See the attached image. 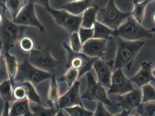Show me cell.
Returning <instances> with one entry per match:
<instances>
[{
	"instance_id": "obj_50",
	"label": "cell",
	"mask_w": 155,
	"mask_h": 116,
	"mask_svg": "<svg viewBox=\"0 0 155 116\" xmlns=\"http://www.w3.org/2000/svg\"><path fill=\"white\" fill-rule=\"evenodd\" d=\"M1 2H1V0H0V3H1Z\"/></svg>"
},
{
	"instance_id": "obj_17",
	"label": "cell",
	"mask_w": 155,
	"mask_h": 116,
	"mask_svg": "<svg viewBox=\"0 0 155 116\" xmlns=\"http://www.w3.org/2000/svg\"><path fill=\"white\" fill-rule=\"evenodd\" d=\"M92 4V0L72 1L63 5L61 8L74 15H81L87 8L94 5Z\"/></svg>"
},
{
	"instance_id": "obj_3",
	"label": "cell",
	"mask_w": 155,
	"mask_h": 116,
	"mask_svg": "<svg viewBox=\"0 0 155 116\" xmlns=\"http://www.w3.org/2000/svg\"><path fill=\"white\" fill-rule=\"evenodd\" d=\"M53 74L35 67L28 61V59H25L18 65L15 83L16 84L28 82L35 86L45 80L51 78Z\"/></svg>"
},
{
	"instance_id": "obj_4",
	"label": "cell",
	"mask_w": 155,
	"mask_h": 116,
	"mask_svg": "<svg viewBox=\"0 0 155 116\" xmlns=\"http://www.w3.org/2000/svg\"><path fill=\"white\" fill-rule=\"evenodd\" d=\"M50 47H39L30 53L28 60L35 67L43 71L55 74L57 66L62 62L54 58Z\"/></svg>"
},
{
	"instance_id": "obj_7",
	"label": "cell",
	"mask_w": 155,
	"mask_h": 116,
	"mask_svg": "<svg viewBox=\"0 0 155 116\" xmlns=\"http://www.w3.org/2000/svg\"><path fill=\"white\" fill-rule=\"evenodd\" d=\"M101 22L113 30L117 29L128 16L130 12L120 10L117 6L114 0H109L106 5L100 12Z\"/></svg>"
},
{
	"instance_id": "obj_34",
	"label": "cell",
	"mask_w": 155,
	"mask_h": 116,
	"mask_svg": "<svg viewBox=\"0 0 155 116\" xmlns=\"http://www.w3.org/2000/svg\"><path fill=\"white\" fill-rule=\"evenodd\" d=\"M70 44L71 49L75 52H81L82 45L79 38L78 32H74L71 34L70 36Z\"/></svg>"
},
{
	"instance_id": "obj_27",
	"label": "cell",
	"mask_w": 155,
	"mask_h": 116,
	"mask_svg": "<svg viewBox=\"0 0 155 116\" xmlns=\"http://www.w3.org/2000/svg\"><path fill=\"white\" fill-rule=\"evenodd\" d=\"M78 79V71L72 68H68L65 74L59 78V81L65 82L67 84L68 89L73 85Z\"/></svg>"
},
{
	"instance_id": "obj_9",
	"label": "cell",
	"mask_w": 155,
	"mask_h": 116,
	"mask_svg": "<svg viewBox=\"0 0 155 116\" xmlns=\"http://www.w3.org/2000/svg\"><path fill=\"white\" fill-rule=\"evenodd\" d=\"M86 75L87 80L86 89L81 96V98L100 102L106 105H112V102L107 96L104 87L95 80L91 72Z\"/></svg>"
},
{
	"instance_id": "obj_37",
	"label": "cell",
	"mask_w": 155,
	"mask_h": 116,
	"mask_svg": "<svg viewBox=\"0 0 155 116\" xmlns=\"http://www.w3.org/2000/svg\"><path fill=\"white\" fill-rule=\"evenodd\" d=\"M29 2L41 5L45 8L50 7V0H28Z\"/></svg>"
},
{
	"instance_id": "obj_8",
	"label": "cell",
	"mask_w": 155,
	"mask_h": 116,
	"mask_svg": "<svg viewBox=\"0 0 155 116\" xmlns=\"http://www.w3.org/2000/svg\"><path fill=\"white\" fill-rule=\"evenodd\" d=\"M45 9L52 16L58 25L71 34L78 32L81 27L82 15H74L64 9L58 10L52 8L51 6Z\"/></svg>"
},
{
	"instance_id": "obj_2",
	"label": "cell",
	"mask_w": 155,
	"mask_h": 116,
	"mask_svg": "<svg viewBox=\"0 0 155 116\" xmlns=\"http://www.w3.org/2000/svg\"><path fill=\"white\" fill-rule=\"evenodd\" d=\"M114 37L127 41H143L153 38V35L150 30L130 15L117 29L114 30Z\"/></svg>"
},
{
	"instance_id": "obj_23",
	"label": "cell",
	"mask_w": 155,
	"mask_h": 116,
	"mask_svg": "<svg viewBox=\"0 0 155 116\" xmlns=\"http://www.w3.org/2000/svg\"><path fill=\"white\" fill-rule=\"evenodd\" d=\"M13 86L9 79L4 80L0 84V97L5 102H15L13 96Z\"/></svg>"
},
{
	"instance_id": "obj_6",
	"label": "cell",
	"mask_w": 155,
	"mask_h": 116,
	"mask_svg": "<svg viewBox=\"0 0 155 116\" xmlns=\"http://www.w3.org/2000/svg\"><path fill=\"white\" fill-rule=\"evenodd\" d=\"M27 28V26L16 24L4 16L0 25V37L5 51L14 47L16 42L22 38Z\"/></svg>"
},
{
	"instance_id": "obj_16",
	"label": "cell",
	"mask_w": 155,
	"mask_h": 116,
	"mask_svg": "<svg viewBox=\"0 0 155 116\" xmlns=\"http://www.w3.org/2000/svg\"><path fill=\"white\" fill-rule=\"evenodd\" d=\"M153 63L151 62H143L139 70L134 77L130 79L132 83L135 84L138 88L150 84V82L155 83V77L153 74Z\"/></svg>"
},
{
	"instance_id": "obj_29",
	"label": "cell",
	"mask_w": 155,
	"mask_h": 116,
	"mask_svg": "<svg viewBox=\"0 0 155 116\" xmlns=\"http://www.w3.org/2000/svg\"><path fill=\"white\" fill-rule=\"evenodd\" d=\"M5 3L14 19L24 7L23 0H7Z\"/></svg>"
},
{
	"instance_id": "obj_18",
	"label": "cell",
	"mask_w": 155,
	"mask_h": 116,
	"mask_svg": "<svg viewBox=\"0 0 155 116\" xmlns=\"http://www.w3.org/2000/svg\"><path fill=\"white\" fill-rule=\"evenodd\" d=\"M10 116H33L29 100L26 98L14 102L10 107Z\"/></svg>"
},
{
	"instance_id": "obj_33",
	"label": "cell",
	"mask_w": 155,
	"mask_h": 116,
	"mask_svg": "<svg viewBox=\"0 0 155 116\" xmlns=\"http://www.w3.org/2000/svg\"><path fill=\"white\" fill-rule=\"evenodd\" d=\"M34 45L33 41L27 36L23 37L19 41L20 49L25 52H31L34 49Z\"/></svg>"
},
{
	"instance_id": "obj_35",
	"label": "cell",
	"mask_w": 155,
	"mask_h": 116,
	"mask_svg": "<svg viewBox=\"0 0 155 116\" xmlns=\"http://www.w3.org/2000/svg\"><path fill=\"white\" fill-rule=\"evenodd\" d=\"M78 33L81 43L83 45L87 41L93 38L94 29L93 28H84L81 26L78 30Z\"/></svg>"
},
{
	"instance_id": "obj_1",
	"label": "cell",
	"mask_w": 155,
	"mask_h": 116,
	"mask_svg": "<svg viewBox=\"0 0 155 116\" xmlns=\"http://www.w3.org/2000/svg\"><path fill=\"white\" fill-rule=\"evenodd\" d=\"M116 40L117 51L114 60V70L123 68L130 70L145 42L144 41H127L119 37H116Z\"/></svg>"
},
{
	"instance_id": "obj_40",
	"label": "cell",
	"mask_w": 155,
	"mask_h": 116,
	"mask_svg": "<svg viewBox=\"0 0 155 116\" xmlns=\"http://www.w3.org/2000/svg\"><path fill=\"white\" fill-rule=\"evenodd\" d=\"M131 111H127L126 110L123 109V111L121 113H118L113 116H129Z\"/></svg>"
},
{
	"instance_id": "obj_32",
	"label": "cell",
	"mask_w": 155,
	"mask_h": 116,
	"mask_svg": "<svg viewBox=\"0 0 155 116\" xmlns=\"http://www.w3.org/2000/svg\"><path fill=\"white\" fill-rule=\"evenodd\" d=\"M13 96L15 101H20L26 99L27 98V94L25 88L21 84H15L13 88Z\"/></svg>"
},
{
	"instance_id": "obj_10",
	"label": "cell",
	"mask_w": 155,
	"mask_h": 116,
	"mask_svg": "<svg viewBox=\"0 0 155 116\" xmlns=\"http://www.w3.org/2000/svg\"><path fill=\"white\" fill-rule=\"evenodd\" d=\"M12 22L19 25L36 27L41 32H44L45 31V27L40 22L35 13L34 4L30 2L22 8Z\"/></svg>"
},
{
	"instance_id": "obj_43",
	"label": "cell",
	"mask_w": 155,
	"mask_h": 116,
	"mask_svg": "<svg viewBox=\"0 0 155 116\" xmlns=\"http://www.w3.org/2000/svg\"><path fill=\"white\" fill-rule=\"evenodd\" d=\"M150 31L151 32V33H153L155 32V28L154 27H153V28H151V29H150Z\"/></svg>"
},
{
	"instance_id": "obj_30",
	"label": "cell",
	"mask_w": 155,
	"mask_h": 116,
	"mask_svg": "<svg viewBox=\"0 0 155 116\" xmlns=\"http://www.w3.org/2000/svg\"><path fill=\"white\" fill-rule=\"evenodd\" d=\"M137 109L141 116H155V102L142 103Z\"/></svg>"
},
{
	"instance_id": "obj_42",
	"label": "cell",
	"mask_w": 155,
	"mask_h": 116,
	"mask_svg": "<svg viewBox=\"0 0 155 116\" xmlns=\"http://www.w3.org/2000/svg\"><path fill=\"white\" fill-rule=\"evenodd\" d=\"M4 16L2 15L0 13V25L2 22L3 20Z\"/></svg>"
},
{
	"instance_id": "obj_38",
	"label": "cell",
	"mask_w": 155,
	"mask_h": 116,
	"mask_svg": "<svg viewBox=\"0 0 155 116\" xmlns=\"http://www.w3.org/2000/svg\"><path fill=\"white\" fill-rule=\"evenodd\" d=\"M10 103L5 102L4 107L1 116H10Z\"/></svg>"
},
{
	"instance_id": "obj_45",
	"label": "cell",
	"mask_w": 155,
	"mask_h": 116,
	"mask_svg": "<svg viewBox=\"0 0 155 116\" xmlns=\"http://www.w3.org/2000/svg\"><path fill=\"white\" fill-rule=\"evenodd\" d=\"M148 1L150 3L153 2H155V0H148Z\"/></svg>"
},
{
	"instance_id": "obj_22",
	"label": "cell",
	"mask_w": 155,
	"mask_h": 116,
	"mask_svg": "<svg viewBox=\"0 0 155 116\" xmlns=\"http://www.w3.org/2000/svg\"><path fill=\"white\" fill-rule=\"evenodd\" d=\"M133 3L134 8L130 12L131 15L139 24H142L145 15L147 7L150 3L148 0H144L142 2H139L138 0H134Z\"/></svg>"
},
{
	"instance_id": "obj_19",
	"label": "cell",
	"mask_w": 155,
	"mask_h": 116,
	"mask_svg": "<svg viewBox=\"0 0 155 116\" xmlns=\"http://www.w3.org/2000/svg\"><path fill=\"white\" fill-rule=\"evenodd\" d=\"M9 51H5L6 72L9 79L12 82L13 86L14 87L15 79L18 70V64L16 58L9 53Z\"/></svg>"
},
{
	"instance_id": "obj_41",
	"label": "cell",
	"mask_w": 155,
	"mask_h": 116,
	"mask_svg": "<svg viewBox=\"0 0 155 116\" xmlns=\"http://www.w3.org/2000/svg\"><path fill=\"white\" fill-rule=\"evenodd\" d=\"M55 116H64V114L63 113L62 109H60Z\"/></svg>"
},
{
	"instance_id": "obj_36",
	"label": "cell",
	"mask_w": 155,
	"mask_h": 116,
	"mask_svg": "<svg viewBox=\"0 0 155 116\" xmlns=\"http://www.w3.org/2000/svg\"><path fill=\"white\" fill-rule=\"evenodd\" d=\"M104 105L100 102H97V108L92 116H113V115L106 109Z\"/></svg>"
},
{
	"instance_id": "obj_14",
	"label": "cell",
	"mask_w": 155,
	"mask_h": 116,
	"mask_svg": "<svg viewBox=\"0 0 155 116\" xmlns=\"http://www.w3.org/2000/svg\"><path fill=\"white\" fill-rule=\"evenodd\" d=\"M107 41L104 39L92 38L83 44L81 52L89 57L102 58L107 51Z\"/></svg>"
},
{
	"instance_id": "obj_49",
	"label": "cell",
	"mask_w": 155,
	"mask_h": 116,
	"mask_svg": "<svg viewBox=\"0 0 155 116\" xmlns=\"http://www.w3.org/2000/svg\"><path fill=\"white\" fill-rule=\"evenodd\" d=\"M80 1V0H72V1Z\"/></svg>"
},
{
	"instance_id": "obj_21",
	"label": "cell",
	"mask_w": 155,
	"mask_h": 116,
	"mask_svg": "<svg viewBox=\"0 0 155 116\" xmlns=\"http://www.w3.org/2000/svg\"><path fill=\"white\" fill-rule=\"evenodd\" d=\"M93 38L104 40H112L114 37V30L100 22L96 21L93 26Z\"/></svg>"
},
{
	"instance_id": "obj_5",
	"label": "cell",
	"mask_w": 155,
	"mask_h": 116,
	"mask_svg": "<svg viewBox=\"0 0 155 116\" xmlns=\"http://www.w3.org/2000/svg\"><path fill=\"white\" fill-rule=\"evenodd\" d=\"M64 48L66 50L68 56L66 67L78 70V79L88 72H90L96 58L89 57L82 52L74 51L71 49L70 45L64 42Z\"/></svg>"
},
{
	"instance_id": "obj_13",
	"label": "cell",
	"mask_w": 155,
	"mask_h": 116,
	"mask_svg": "<svg viewBox=\"0 0 155 116\" xmlns=\"http://www.w3.org/2000/svg\"><path fill=\"white\" fill-rule=\"evenodd\" d=\"M80 84L77 80L65 94L60 97L57 102V108L64 109L77 105L83 106L82 99L79 93Z\"/></svg>"
},
{
	"instance_id": "obj_46",
	"label": "cell",
	"mask_w": 155,
	"mask_h": 116,
	"mask_svg": "<svg viewBox=\"0 0 155 116\" xmlns=\"http://www.w3.org/2000/svg\"><path fill=\"white\" fill-rule=\"evenodd\" d=\"M153 75L155 77V68L154 69H153Z\"/></svg>"
},
{
	"instance_id": "obj_15",
	"label": "cell",
	"mask_w": 155,
	"mask_h": 116,
	"mask_svg": "<svg viewBox=\"0 0 155 116\" xmlns=\"http://www.w3.org/2000/svg\"><path fill=\"white\" fill-rule=\"evenodd\" d=\"M142 92L140 88L124 94L118 95L117 105L124 110L132 111L137 108L142 104Z\"/></svg>"
},
{
	"instance_id": "obj_44",
	"label": "cell",
	"mask_w": 155,
	"mask_h": 116,
	"mask_svg": "<svg viewBox=\"0 0 155 116\" xmlns=\"http://www.w3.org/2000/svg\"><path fill=\"white\" fill-rule=\"evenodd\" d=\"M153 22L155 24V12L154 13L153 15Z\"/></svg>"
},
{
	"instance_id": "obj_25",
	"label": "cell",
	"mask_w": 155,
	"mask_h": 116,
	"mask_svg": "<svg viewBox=\"0 0 155 116\" xmlns=\"http://www.w3.org/2000/svg\"><path fill=\"white\" fill-rule=\"evenodd\" d=\"M19 84H21L25 88L27 94V98L30 102L35 103L40 105H43V104L41 97L32 84L28 82H22Z\"/></svg>"
},
{
	"instance_id": "obj_26",
	"label": "cell",
	"mask_w": 155,
	"mask_h": 116,
	"mask_svg": "<svg viewBox=\"0 0 155 116\" xmlns=\"http://www.w3.org/2000/svg\"><path fill=\"white\" fill-rule=\"evenodd\" d=\"M31 109L33 116H55L60 110L56 107L47 108L40 105L31 106Z\"/></svg>"
},
{
	"instance_id": "obj_20",
	"label": "cell",
	"mask_w": 155,
	"mask_h": 116,
	"mask_svg": "<svg viewBox=\"0 0 155 116\" xmlns=\"http://www.w3.org/2000/svg\"><path fill=\"white\" fill-rule=\"evenodd\" d=\"M98 11L99 7L94 5L87 8L82 15L81 27L86 28H93L94 24L97 21Z\"/></svg>"
},
{
	"instance_id": "obj_31",
	"label": "cell",
	"mask_w": 155,
	"mask_h": 116,
	"mask_svg": "<svg viewBox=\"0 0 155 116\" xmlns=\"http://www.w3.org/2000/svg\"><path fill=\"white\" fill-rule=\"evenodd\" d=\"M70 116H92L94 113L84 108V106L77 105L64 108Z\"/></svg>"
},
{
	"instance_id": "obj_12",
	"label": "cell",
	"mask_w": 155,
	"mask_h": 116,
	"mask_svg": "<svg viewBox=\"0 0 155 116\" xmlns=\"http://www.w3.org/2000/svg\"><path fill=\"white\" fill-rule=\"evenodd\" d=\"M114 60L105 61L97 58L93 65L97 78V82L104 87L110 88L111 78L114 71Z\"/></svg>"
},
{
	"instance_id": "obj_28",
	"label": "cell",
	"mask_w": 155,
	"mask_h": 116,
	"mask_svg": "<svg viewBox=\"0 0 155 116\" xmlns=\"http://www.w3.org/2000/svg\"><path fill=\"white\" fill-rule=\"evenodd\" d=\"M142 103L155 102V88L150 84L143 86L142 88Z\"/></svg>"
},
{
	"instance_id": "obj_11",
	"label": "cell",
	"mask_w": 155,
	"mask_h": 116,
	"mask_svg": "<svg viewBox=\"0 0 155 116\" xmlns=\"http://www.w3.org/2000/svg\"><path fill=\"white\" fill-rule=\"evenodd\" d=\"M122 69L117 68L113 72L108 94H124L135 89L131 80L127 77Z\"/></svg>"
},
{
	"instance_id": "obj_47",
	"label": "cell",
	"mask_w": 155,
	"mask_h": 116,
	"mask_svg": "<svg viewBox=\"0 0 155 116\" xmlns=\"http://www.w3.org/2000/svg\"><path fill=\"white\" fill-rule=\"evenodd\" d=\"M1 2H2L3 3H5V2H6V1H7V0H1Z\"/></svg>"
},
{
	"instance_id": "obj_39",
	"label": "cell",
	"mask_w": 155,
	"mask_h": 116,
	"mask_svg": "<svg viewBox=\"0 0 155 116\" xmlns=\"http://www.w3.org/2000/svg\"><path fill=\"white\" fill-rule=\"evenodd\" d=\"M3 45L2 42V41H0V74L4 75L5 74L4 71L3 70L2 68V54H1V50H2V48Z\"/></svg>"
},
{
	"instance_id": "obj_48",
	"label": "cell",
	"mask_w": 155,
	"mask_h": 116,
	"mask_svg": "<svg viewBox=\"0 0 155 116\" xmlns=\"http://www.w3.org/2000/svg\"><path fill=\"white\" fill-rule=\"evenodd\" d=\"M132 116H141L140 114H137V113L136 114H135L134 115H133Z\"/></svg>"
},
{
	"instance_id": "obj_24",
	"label": "cell",
	"mask_w": 155,
	"mask_h": 116,
	"mask_svg": "<svg viewBox=\"0 0 155 116\" xmlns=\"http://www.w3.org/2000/svg\"><path fill=\"white\" fill-rule=\"evenodd\" d=\"M60 88L57 83L56 75L53 74L51 78V84L48 93V101L50 104H53L54 103L57 108V102L60 98Z\"/></svg>"
}]
</instances>
